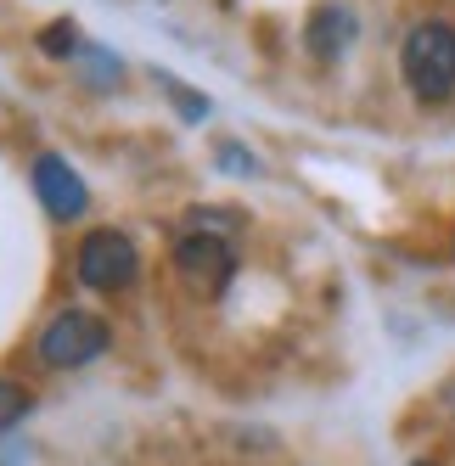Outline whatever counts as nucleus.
<instances>
[{
    "instance_id": "obj_7",
    "label": "nucleus",
    "mask_w": 455,
    "mask_h": 466,
    "mask_svg": "<svg viewBox=\"0 0 455 466\" xmlns=\"http://www.w3.org/2000/svg\"><path fill=\"white\" fill-rule=\"evenodd\" d=\"M23 410H28V393L17 382H0V432H6L12 421H23Z\"/></svg>"
},
{
    "instance_id": "obj_9",
    "label": "nucleus",
    "mask_w": 455,
    "mask_h": 466,
    "mask_svg": "<svg viewBox=\"0 0 455 466\" xmlns=\"http://www.w3.org/2000/svg\"><path fill=\"white\" fill-rule=\"evenodd\" d=\"M416 466H433V461H416Z\"/></svg>"
},
{
    "instance_id": "obj_3",
    "label": "nucleus",
    "mask_w": 455,
    "mask_h": 466,
    "mask_svg": "<svg viewBox=\"0 0 455 466\" xmlns=\"http://www.w3.org/2000/svg\"><path fill=\"white\" fill-rule=\"evenodd\" d=\"M136 242L124 230H96V237L79 242V281L96 287V292H118L136 281Z\"/></svg>"
},
{
    "instance_id": "obj_1",
    "label": "nucleus",
    "mask_w": 455,
    "mask_h": 466,
    "mask_svg": "<svg viewBox=\"0 0 455 466\" xmlns=\"http://www.w3.org/2000/svg\"><path fill=\"white\" fill-rule=\"evenodd\" d=\"M399 68L416 102H450L455 96V28L450 23H421L399 51Z\"/></svg>"
},
{
    "instance_id": "obj_5",
    "label": "nucleus",
    "mask_w": 455,
    "mask_h": 466,
    "mask_svg": "<svg viewBox=\"0 0 455 466\" xmlns=\"http://www.w3.org/2000/svg\"><path fill=\"white\" fill-rule=\"evenodd\" d=\"M35 197L46 203V214H56V219H79L85 214V180L68 169L62 157H40L35 163Z\"/></svg>"
},
{
    "instance_id": "obj_8",
    "label": "nucleus",
    "mask_w": 455,
    "mask_h": 466,
    "mask_svg": "<svg viewBox=\"0 0 455 466\" xmlns=\"http://www.w3.org/2000/svg\"><path fill=\"white\" fill-rule=\"evenodd\" d=\"M46 46H51V51H74V35H68V28H51Z\"/></svg>"
},
{
    "instance_id": "obj_6",
    "label": "nucleus",
    "mask_w": 455,
    "mask_h": 466,
    "mask_svg": "<svg viewBox=\"0 0 455 466\" xmlns=\"http://www.w3.org/2000/svg\"><path fill=\"white\" fill-rule=\"evenodd\" d=\"M349 40H354V17H349L343 6H320V12L309 17V28H304V46H309V56H320V62H332Z\"/></svg>"
},
{
    "instance_id": "obj_2",
    "label": "nucleus",
    "mask_w": 455,
    "mask_h": 466,
    "mask_svg": "<svg viewBox=\"0 0 455 466\" xmlns=\"http://www.w3.org/2000/svg\"><path fill=\"white\" fill-rule=\"evenodd\" d=\"M107 349V320L90 309H62L46 331H40V360L46 365H90L96 354Z\"/></svg>"
},
{
    "instance_id": "obj_4",
    "label": "nucleus",
    "mask_w": 455,
    "mask_h": 466,
    "mask_svg": "<svg viewBox=\"0 0 455 466\" xmlns=\"http://www.w3.org/2000/svg\"><path fill=\"white\" fill-rule=\"evenodd\" d=\"M175 264L197 281V287H208V292H219L225 281L237 276V253H231V242H219V237H208V230H191V237H180L175 242Z\"/></svg>"
}]
</instances>
